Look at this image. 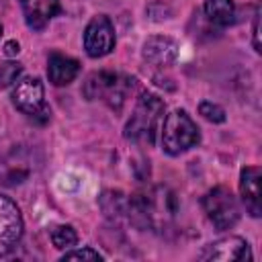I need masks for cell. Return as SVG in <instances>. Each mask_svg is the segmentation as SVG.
Returning <instances> with one entry per match:
<instances>
[{"label":"cell","mask_w":262,"mask_h":262,"mask_svg":"<svg viewBox=\"0 0 262 262\" xmlns=\"http://www.w3.org/2000/svg\"><path fill=\"white\" fill-rule=\"evenodd\" d=\"M164 111H166V104L160 96L151 92H143L137 98L133 113L125 125V131H123L125 139L137 145H154Z\"/></svg>","instance_id":"cell-1"},{"label":"cell","mask_w":262,"mask_h":262,"mask_svg":"<svg viewBox=\"0 0 262 262\" xmlns=\"http://www.w3.org/2000/svg\"><path fill=\"white\" fill-rule=\"evenodd\" d=\"M135 88V80L125 76V74H117V72H92L84 84H82V94L88 100H102L106 102L113 111H121L129 92H133Z\"/></svg>","instance_id":"cell-2"},{"label":"cell","mask_w":262,"mask_h":262,"mask_svg":"<svg viewBox=\"0 0 262 262\" xmlns=\"http://www.w3.org/2000/svg\"><path fill=\"white\" fill-rule=\"evenodd\" d=\"M201 141V131L196 123L184 108H174L166 115L162 125V149L168 156H180Z\"/></svg>","instance_id":"cell-3"},{"label":"cell","mask_w":262,"mask_h":262,"mask_svg":"<svg viewBox=\"0 0 262 262\" xmlns=\"http://www.w3.org/2000/svg\"><path fill=\"white\" fill-rule=\"evenodd\" d=\"M12 104L27 117L35 119L37 123H45L51 115L47 102H45V90L43 82L35 76H23L14 82L10 92Z\"/></svg>","instance_id":"cell-4"},{"label":"cell","mask_w":262,"mask_h":262,"mask_svg":"<svg viewBox=\"0 0 262 262\" xmlns=\"http://www.w3.org/2000/svg\"><path fill=\"white\" fill-rule=\"evenodd\" d=\"M203 209L217 231L231 229L239 221V205L229 188L215 186L203 196Z\"/></svg>","instance_id":"cell-5"},{"label":"cell","mask_w":262,"mask_h":262,"mask_svg":"<svg viewBox=\"0 0 262 262\" xmlns=\"http://www.w3.org/2000/svg\"><path fill=\"white\" fill-rule=\"evenodd\" d=\"M115 27L106 14H96L84 29V49L92 59L104 57L115 49Z\"/></svg>","instance_id":"cell-6"},{"label":"cell","mask_w":262,"mask_h":262,"mask_svg":"<svg viewBox=\"0 0 262 262\" xmlns=\"http://www.w3.org/2000/svg\"><path fill=\"white\" fill-rule=\"evenodd\" d=\"M23 229L25 223L18 205L10 196L0 194V256H6L16 248L23 237Z\"/></svg>","instance_id":"cell-7"},{"label":"cell","mask_w":262,"mask_h":262,"mask_svg":"<svg viewBox=\"0 0 262 262\" xmlns=\"http://www.w3.org/2000/svg\"><path fill=\"white\" fill-rule=\"evenodd\" d=\"M252 258L254 254L250 244L239 235H227L217 242H211L199 254V260H209V262H244Z\"/></svg>","instance_id":"cell-8"},{"label":"cell","mask_w":262,"mask_h":262,"mask_svg":"<svg viewBox=\"0 0 262 262\" xmlns=\"http://www.w3.org/2000/svg\"><path fill=\"white\" fill-rule=\"evenodd\" d=\"M141 55H143V59H145L149 66L168 68V66H172V63L176 61V57H178V43H176L172 37L154 35V37L145 39L143 49H141Z\"/></svg>","instance_id":"cell-9"},{"label":"cell","mask_w":262,"mask_h":262,"mask_svg":"<svg viewBox=\"0 0 262 262\" xmlns=\"http://www.w3.org/2000/svg\"><path fill=\"white\" fill-rule=\"evenodd\" d=\"M20 8L31 31H43L49 20L61 12L59 0H20Z\"/></svg>","instance_id":"cell-10"},{"label":"cell","mask_w":262,"mask_h":262,"mask_svg":"<svg viewBox=\"0 0 262 262\" xmlns=\"http://www.w3.org/2000/svg\"><path fill=\"white\" fill-rule=\"evenodd\" d=\"M239 194L242 203L246 205V211L252 217H260V168L258 166H246L239 172Z\"/></svg>","instance_id":"cell-11"},{"label":"cell","mask_w":262,"mask_h":262,"mask_svg":"<svg viewBox=\"0 0 262 262\" xmlns=\"http://www.w3.org/2000/svg\"><path fill=\"white\" fill-rule=\"evenodd\" d=\"M80 74V61L63 55V53H49L47 57V78L53 86H68L72 84Z\"/></svg>","instance_id":"cell-12"},{"label":"cell","mask_w":262,"mask_h":262,"mask_svg":"<svg viewBox=\"0 0 262 262\" xmlns=\"http://www.w3.org/2000/svg\"><path fill=\"white\" fill-rule=\"evenodd\" d=\"M203 10H205L207 20L217 27H227V25H233L235 20L233 0H205Z\"/></svg>","instance_id":"cell-13"},{"label":"cell","mask_w":262,"mask_h":262,"mask_svg":"<svg viewBox=\"0 0 262 262\" xmlns=\"http://www.w3.org/2000/svg\"><path fill=\"white\" fill-rule=\"evenodd\" d=\"M98 203H100L102 213H104L108 219L127 217V203H129V196H125L121 190H104V192L100 194Z\"/></svg>","instance_id":"cell-14"},{"label":"cell","mask_w":262,"mask_h":262,"mask_svg":"<svg viewBox=\"0 0 262 262\" xmlns=\"http://www.w3.org/2000/svg\"><path fill=\"white\" fill-rule=\"evenodd\" d=\"M51 242L57 250H70L78 244V233L72 225H55L51 229Z\"/></svg>","instance_id":"cell-15"},{"label":"cell","mask_w":262,"mask_h":262,"mask_svg":"<svg viewBox=\"0 0 262 262\" xmlns=\"http://www.w3.org/2000/svg\"><path fill=\"white\" fill-rule=\"evenodd\" d=\"M199 115L203 119H207L209 123H225V119H227L225 108L217 102H211V100H203L199 104Z\"/></svg>","instance_id":"cell-16"},{"label":"cell","mask_w":262,"mask_h":262,"mask_svg":"<svg viewBox=\"0 0 262 262\" xmlns=\"http://www.w3.org/2000/svg\"><path fill=\"white\" fill-rule=\"evenodd\" d=\"M23 72V66L18 61H4L0 63V88H6L18 80Z\"/></svg>","instance_id":"cell-17"},{"label":"cell","mask_w":262,"mask_h":262,"mask_svg":"<svg viewBox=\"0 0 262 262\" xmlns=\"http://www.w3.org/2000/svg\"><path fill=\"white\" fill-rule=\"evenodd\" d=\"M61 260H102V254L92 248H80V250H66Z\"/></svg>","instance_id":"cell-18"},{"label":"cell","mask_w":262,"mask_h":262,"mask_svg":"<svg viewBox=\"0 0 262 262\" xmlns=\"http://www.w3.org/2000/svg\"><path fill=\"white\" fill-rule=\"evenodd\" d=\"M260 12L256 10V14H254V23H252V43H254V49L260 53V39H258V35H260Z\"/></svg>","instance_id":"cell-19"},{"label":"cell","mask_w":262,"mask_h":262,"mask_svg":"<svg viewBox=\"0 0 262 262\" xmlns=\"http://www.w3.org/2000/svg\"><path fill=\"white\" fill-rule=\"evenodd\" d=\"M20 51V45L16 43V41H8L6 45H4V53L8 55V57H12V55H16Z\"/></svg>","instance_id":"cell-20"},{"label":"cell","mask_w":262,"mask_h":262,"mask_svg":"<svg viewBox=\"0 0 262 262\" xmlns=\"http://www.w3.org/2000/svg\"><path fill=\"white\" fill-rule=\"evenodd\" d=\"M0 35H2V25H0Z\"/></svg>","instance_id":"cell-21"}]
</instances>
